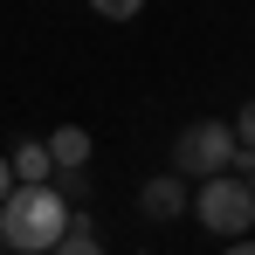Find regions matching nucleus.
<instances>
[{"label":"nucleus","instance_id":"obj_14","mask_svg":"<svg viewBox=\"0 0 255 255\" xmlns=\"http://www.w3.org/2000/svg\"><path fill=\"white\" fill-rule=\"evenodd\" d=\"M0 242H7V228H0Z\"/></svg>","mask_w":255,"mask_h":255},{"label":"nucleus","instance_id":"obj_8","mask_svg":"<svg viewBox=\"0 0 255 255\" xmlns=\"http://www.w3.org/2000/svg\"><path fill=\"white\" fill-rule=\"evenodd\" d=\"M90 7H97L104 21H138V7H145V0H90Z\"/></svg>","mask_w":255,"mask_h":255},{"label":"nucleus","instance_id":"obj_6","mask_svg":"<svg viewBox=\"0 0 255 255\" xmlns=\"http://www.w3.org/2000/svg\"><path fill=\"white\" fill-rule=\"evenodd\" d=\"M48 152H55V172H76V166H90V131H76V125H55Z\"/></svg>","mask_w":255,"mask_h":255},{"label":"nucleus","instance_id":"obj_9","mask_svg":"<svg viewBox=\"0 0 255 255\" xmlns=\"http://www.w3.org/2000/svg\"><path fill=\"white\" fill-rule=\"evenodd\" d=\"M62 193H69V200H90V166H76V172H62Z\"/></svg>","mask_w":255,"mask_h":255},{"label":"nucleus","instance_id":"obj_13","mask_svg":"<svg viewBox=\"0 0 255 255\" xmlns=\"http://www.w3.org/2000/svg\"><path fill=\"white\" fill-rule=\"evenodd\" d=\"M14 255H35V249H14Z\"/></svg>","mask_w":255,"mask_h":255},{"label":"nucleus","instance_id":"obj_7","mask_svg":"<svg viewBox=\"0 0 255 255\" xmlns=\"http://www.w3.org/2000/svg\"><path fill=\"white\" fill-rule=\"evenodd\" d=\"M55 255H104V249H97V235H90V221H83V214L69 221V235L55 242Z\"/></svg>","mask_w":255,"mask_h":255},{"label":"nucleus","instance_id":"obj_1","mask_svg":"<svg viewBox=\"0 0 255 255\" xmlns=\"http://www.w3.org/2000/svg\"><path fill=\"white\" fill-rule=\"evenodd\" d=\"M69 221H76V207H69V193H62L55 179H42V186H14V193L0 200V228H7V249L55 255V242L69 235Z\"/></svg>","mask_w":255,"mask_h":255},{"label":"nucleus","instance_id":"obj_3","mask_svg":"<svg viewBox=\"0 0 255 255\" xmlns=\"http://www.w3.org/2000/svg\"><path fill=\"white\" fill-rule=\"evenodd\" d=\"M235 145H242V131H235V125L193 118V125L172 138V172H186V179H214V172L235 166Z\"/></svg>","mask_w":255,"mask_h":255},{"label":"nucleus","instance_id":"obj_12","mask_svg":"<svg viewBox=\"0 0 255 255\" xmlns=\"http://www.w3.org/2000/svg\"><path fill=\"white\" fill-rule=\"evenodd\" d=\"M221 255H255V242H249V235H235V242H221Z\"/></svg>","mask_w":255,"mask_h":255},{"label":"nucleus","instance_id":"obj_4","mask_svg":"<svg viewBox=\"0 0 255 255\" xmlns=\"http://www.w3.org/2000/svg\"><path fill=\"white\" fill-rule=\"evenodd\" d=\"M186 207H193L186 172H159V179H145V193H138V214H145V221H179Z\"/></svg>","mask_w":255,"mask_h":255},{"label":"nucleus","instance_id":"obj_5","mask_svg":"<svg viewBox=\"0 0 255 255\" xmlns=\"http://www.w3.org/2000/svg\"><path fill=\"white\" fill-rule=\"evenodd\" d=\"M7 159H14V172H21V186H42V179H55V152H48V138H28V145H14Z\"/></svg>","mask_w":255,"mask_h":255},{"label":"nucleus","instance_id":"obj_2","mask_svg":"<svg viewBox=\"0 0 255 255\" xmlns=\"http://www.w3.org/2000/svg\"><path fill=\"white\" fill-rule=\"evenodd\" d=\"M193 214H200V228L221 235V242L249 235V228H255V179H242V172L200 179V186H193Z\"/></svg>","mask_w":255,"mask_h":255},{"label":"nucleus","instance_id":"obj_10","mask_svg":"<svg viewBox=\"0 0 255 255\" xmlns=\"http://www.w3.org/2000/svg\"><path fill=\"white\" fill-rule=\"evenodd\" d=\"M235 131H242V145H255V97L242 104V118H235Z\"/></svg>","mask_w":255,"mask_h":255},{"label":"nucleus","instance_id":"obj_11","mask_svg":"<svg viewBox=\"0 0 255 255\" xmlns=\"http://www.w3.org/2000/svg\"><path fill=\"white\" fill-rule=\"evenodd\" d=\"M14 186H21V172H14V159H0V200H7Z\"/></svg>","mask_w":255,"mask_h":255}]
</instances>
